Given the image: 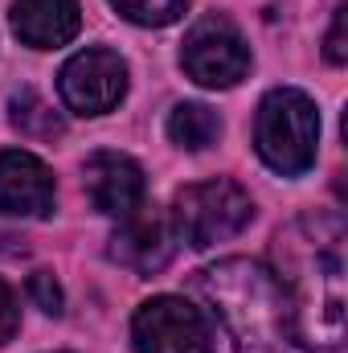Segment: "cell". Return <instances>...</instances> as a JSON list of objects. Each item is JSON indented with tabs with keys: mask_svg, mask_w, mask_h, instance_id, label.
<instances>
[{
	"mask_svg": "<svg viewBox=\"0 0 348 353\" xmlns=\"http://www.w3.org/2000/svg\"><path fill=\"white\" fill-rule=\"evenodd\" d=\"M21 329V312H17V296H12V288L0 279V345L4 341H12V333Z\"/></svg>",
	"mask_w": 348,
	"mask_h": 353,
	"instance_id": "2e32d148",
	"label": "cell"
},
{
	"mask_svg": "<svg viewBox=\"0 0 348 353\" xmlns=\"http://www.w3.org/2000/svg\"><path fill=\"white\" fill-rule=\"evenodd\" d=\"M111 4L135 25H173L188 0H111Z\"/></svg>",
	"mask_w": 348,
	"mask_h": 353,
	"instance_id": "5bb4252c",
	"label": "cell"
},
{
	"mask_svg": "<svg viewBox=\"0 0 348 353\" xmlns=\"http://www.w3.org/2000/svg\"><path fill=\"white\" fill-rule=\"evenodd\" d=\"M83 29L78 0H12V33L33 50H58Z\"/></svg>",
	"mask_w": 348,
	"mask_h": 353,
	"instance_id": "8fae6325",
	"label": "cell"
},
{
	"mask_svg": "<svg viewBox=\"0 0 348 353\" xmlns=\"http://www.w3.org/2000/svg\"><path fill=\"white\" fill-rule=\"evenodd\" d=\"M345 21H348V8L340 4L336 8V21H332V33H328V62H348V46H345Z\"/></svg>",
	"mask_w": 348,
	"mask_h": 353,
	"instance_id": "e0dca14e",
	"label": "cell"
},
{
	"mask_svg": "<svg viewBox=\"0 0 348 353\" xmlns=\"http://www.w3.org/2000/svg\"><path fill=\"white\" fill-rule=\"evenodd\" d=\"M176 251L173 218L160 214L156 205H135L127 218H119V230L111 234V259L123 263L135 275H156L164 271Z\"/></svg>",
	"mask_w": 348,
	"mask_h": 353,
	"instance_id": "ba28073f",
	"label": "cell"
},
{
	"mask_svg": "<svg viewBox=\"0 0 348 353\" xmlns=\"http://www.w3.org/2000/svg\"><path fill=\"white\" fill-rule=\"evenodd\" d=\"M54 210V173L33 152H0V214L45 218Z\"/></svg>",
	"mask_w": 348,
	"mask_h": 353,
	"instance_id": "9c48e42d",
	"label": "cell"
},
{
	"mask_svg": "<svg viewBox=\"0 0 348 353\" xmlns=\"http://www.w3.org/2000/svg\"><path fill=\"white\" fill-rule=\"evenodd\" d=\"M250 218H254L250 193L226 176L184 185L173 201V230L193 251H209V247L242 234Z\"/></svg>",
	"mask_w": 348,
	"mask_h": 353,
	"instance_id": "277c9868",
	"label": "cell"
},
{
	"mask_svg": "<svg viewBox=\"0 0 348 353\" xmlns=\"http://www.w3.org/2000/svg\"><path fill=\"white\" fill-rule=\"evenodd\" d=\"M8 119H12V128H17L21 136H29V140H58V136L66 132L62 115H58L37 90L12 94V99H8Z\"/></svg>",
	"mask_w": 348,
	"mask_h": 353,
	"instance_id": "4fadbf2b",
	"label": "cell"
},
{
	"mask_svg": "<svg viewBox=\"0 0 348 353\" xmlns=\"http://www.w3.org/2000/svg\"><path fill=\"white\" fill-rule=\"evenodd\" d=\"M221 136V119L205 107V103H176L168 111V140L176 148L201 152Z\"/></svg>",
	"mask_w": 348,
	"mask_h": 353,
	"instance_id": "7c38bea8",
	"label": "cell"
},
{
	"mask_svg": "<svg viewBox=\"0 0 348 353\" xmlns=\"http://www.w3.org/2000/svg\"><path fill=\"white\" fill-rule=\"evenodd\" d=\"M180 66L193 83L209 90H226L246 79L250 70V46L242 41L238 25L230 17H201L180 46Z\"/></svg>",
	"mask_w": 348,
	"mask_h": 353,
	"instance_id": "5b68a950",
	"label": "cell"
},
{
	"mask_svg": "<svg viewBox=\"0 0 348 353\" xmlns=\"http://www.w3.org/2000/svg\"><path fill=\"white\" fill-rule=\"evenodd\" d=\"M345 222L307 214L279 234V288L287 296L291 341L340 350L345 341Z\"/></svg>",
	"mask_w": 348,
	"mask_h": 353,
	"instance_id": "6da1fadb",
	"label": "cell"
},
{
	"mask_svg": "<svg viewBox=\"0 0 348 353\" xmlns=\"http://www.w3.org/2000/svg\"><path fill=\"white\" fill-rule=\"evenodd\" d=\"M29 296H33V304L41 312H50V316L62 312V288H58V279L50 271H33L29 275Z\"/></svg>",
	"mask_w": 348,
	"mask_h": 353,
	"instance_id": "9a60e30c",
	"label": "cell"
},
{
	"mask_svg": "<svg viewBox=\"0 0 348 353\" xmlns=\"http://www.w3.org/2000/svg\"><path fill=\"white\" fill-rule=\"evenodd\" d=\"M135 353H213V329L201 308L180 296H152L131 316Z\"/></svg>",
	"mask_w": 348,
	"mask_h": 353,
	"instance_id": "8992f818",
	"label": "cell"
},
{
	"mask_svg": "<svg viewBox=\"0 0 348 353\" xmlns=\"http://www.w3.org/2000/svg\"><path fill=\"white\" fill-rule=\"evenodd\" d=\"M58 90L74 115H107L127 94V62L111 50H83L62 66Z\"/></svg>",
	"mask_w": 348,
	"mask_h": 353,
	"instance_id": "52a82bcc",
	"label": "cell"
},
{
	"mask_svg": "<svg viewBox=\"0 0 348 353\" xmlns=\"http://www.w3.org/2000/svg\"><path fill=\"white\" fill-rule=\"evenodd\" d=\"M193 292L226 325L238 353H283V341L291 337V316L274 271L254 259H226L197 271Z\"/></svg>",
	"mask_w": 348,
	"mask_h": 353,
	"instance_id": "7a4b0ae2",
	"label": "cell"
},
{
	"mask_svg": "<svg viewBox=\"0 0 348 353\" xmlns=\"http://www.w3.org/2000/svg\"><path fill=\"white\" fill-rule=\"evenodd\" d=\"M83 176L94 210L107 218H127L135 205H144V169L123 152H94Z\"/></svg>",
	"mask_w": 348,
	"mask_h": 353,
	"instance_id": "30bf717a",
	"label": "cell"
},
{
	"mask_svg": "<svg viewBox=\"0 0 348 353\" xmlns=\"http://www.w3.org/2000/svg\"><path fill=\"white\" fill-rule=\"evenodd\" d=\"M254 144L259 157L283 176H299L316 165L320 144V111L303 90H270L259 103L254 119Z\"/></svg>",
	"mask_w": 348,
	"mask_h": 353,
	"instance_id": "3957f363",
	"label": "cell"
}]
</instances>
